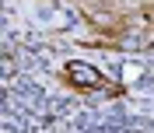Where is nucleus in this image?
<instances>
[{
    "label": "nucleus",
    "instance_id": "nucleus-1",
    "mask_svg": "<svg viewBox=\"0 0 154 133\" xmlns=\"http://www.w3.org/2000/svg\"><path fill=\"white\" fill-rule=\"evenodd\" d=\"M63 77H67L74 88H81V91H119L116 84H109V77L102 74L98 66L81 63V60H70V63L63 66Z\"/></svg>",
    "mask_w": 154,
    "mask_h": 133
}]
</instances>
